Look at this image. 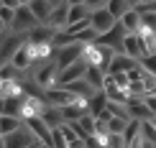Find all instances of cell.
<instances>
[{
	"instance_id": "obj_27",
	"label": "cell",
	"mask_w": 156,
	"mask_h": 148,
	"mask_svg": "<svg viewBox=\"0 0 156 148\" xmlns=\"http://www.w3.org/2000/svg\"><path fill=\"white\" fill-rule=\"evenodd\" d=\"M105 148H126L123 133H108L105 136Z\"/></svg>"
},
{
	"instance_id": "obj_42",
	"label": "cell",
	"mask_w": 156,
	"mask_h": 148,
	"mask_svg": "<svg viewBox=\"0 0 156 148\" xmlns=\"http://www.w3.org/2000/svg\"><path fill=\"white\" fill-rule=\"evenodd\" d=\"M0 5H3V0H0Z\"/></svg>"
},
{
	"instance_id": "obj_24",
	"label": "cell",
	"mask_w": 156,
	"mask_h": 148,
	"mask_svg": "<svg viewBox=\"0 0 156 148\" xmlns=\"http://www.w3.org/2000/svg\"><path fill=\"white\" fill-rule=\"evenodd\" d=\"M84 18H90L87 5H69V13H67V26H69V23H77V21H84Z\"/></svg>"
},
{
	"instance_id": "obj_18",
	"label": "cell",
	"mask_w": 156,
	"mask_h": 148,
	"mask_svg": "<svg viewBox=\"0 0 156 148\" xmlns=\"http://www.w3.org/2000/svg\"><path fill=\"white\" fill-rule=\"evenodd\" d=\"M38 118H41V120H44V123H46L49 128H59V125L64 123V115H62V110H59L56 105H49V102H46V107H44V112L38 115Z\"/></svg>"
},
{
	"instance_id": "obj_20",
	"label": "cell",
	"mask_w": 156,
	"mask_h": 148,
	"mask_svg": "<svg viewBox=\"0 0 156 148\" xmlns=\"http://www.w3.org/2000/svg\"><path fill=\"white\" fill-rule=\"evenodd\" d=\"M118 23L126 28V33H136L138 26H141V13L136 10V8H131L128 13H123V18H118Z\"/></svg>"
},
{
	"instance_id": "obj_36",
	"label": "cell",
	"mask_w": 156,
	"mask_h": 148,
	"mask_svg": "<svg viewBox=\"0 0 156 148\" xmlns=\"http://www.w3.org/2000/svg\"><path fill=\"white\" fill-rule=\"evenodd\" d=\"M69 5H84V0H67Z\"/></svg>"
},
{
	"instance_id": "obj_39",
	"label": "cell",
	"mask_w": 156,
	"mask_h": 148,
	"mask_svg": "<svg viewBox=\"0 0 156 148\" xmlns=\"http://www.w3.org/2000/svg\"><path fill=\"white\" fill-rule=\"evenodd\" d=\"M0 148H5V136L0 133Z\"/></svg>"
},
{
	"instance_id": "obj_15",
	"label": "cell",
	"mask_w": 156,
	"mask_h": 148,
	"mask_svg": "<svg viewBox=\"0 0 156 148\" xmlns=\"http://www.w3.org/2000/svg\"><path fill=\"white\" fill-rule=\"evenodd\" d=\"M136 59H131V56H126V54H113V59H110L108 64V72L105 74H118V72H128V69H133L136 67Z\"/></svg>"
},
{
	"instance_id": "obj_19",
	"label": "cell",
	"mask_w": 156,
	"mask_h": 148,
	"mask_svg": "<svg viewBox=\"0 0 156 148\" xmlns=\"http://www.w3.org/2000/svg\"><path fill=\"white\" fill-rule=\"evenodd\" d=\"M28 10L36 15L38 23H44V21L49 18V13L54 10V5H51L49 0H31V3H28Z\"/></svg>"
},
{
	"instance_id": "obj_32",
	"label": "cell",
	"mask_w": 156,
	"mask_h": 148,
	"mask_svg": "<svg viewBox=\"0 0 156 148\" xmlns=\"http://www.w3.org/2000/svg\"><path fill=\"white\" fill-rule=\"evenodd\" d=\"M84 5H87V10H97V8H105L108 0H84Z\"/></svg>"
},
{
	"instance_id": "obj_23",
	"label": "cell",
	"mask_w": 156,
	"mask_h": 148,
	"mask_svg": "<svg viewBox=\"0 0 156 148\" xmlns=\"http://www.w3.org/2000/svg\"><path fill=\"white\" fill-rule=\"evenodd\" d=\"M21 125H23V120L16 118V115H0V133H3V136H8V133L18 130Z\"/></svg>"
},
{
	"instance_id": "obj_16",
	"label": "cell",
	"mask_w": 156,
	"mask_h": 148,
	"mask_svg": "<svg viewBox=\"0 0 156 148\" xmlns=\"http://www.w3.org/2000/svg\"><path fill=\"white\" fill-rule=\"evenodd\" d=\"M82 79L87 82L95 92H100V89L105 87V72H102L100 67H92V64H87V69H84V77H82Z\"/></svg>"
},
{
	"instance_id": "obj_41",
	"label": "cell",
	"mask_w": 156,
	"mask_h": 148,
	"mask_svg": "<svg viewBox=\"0 0 156 148\" xmlns=\"http://www.w3.org/2000/svg\"><path fill=\"white\" fill-rule=\"evenodd\" d=\"M151 125H154V128H156V115H154V118H151Z\"/></svg>"
},
{
	"instance_id": "obj_1",
	"label": "cell",
	"mask_w": 156,
	"mask_h": 148,
	"mask_svg": "<svg viewBox=\"0 0 156 148\" xmlns=\"http://www.w3.org/2000/svg\"><path fill=\"white\" fill-rule=\"evenodd\" d=\"M56 74H59V67H56L54 59L41 61V64H38V69H34V82L46 92V89H51V87L56 84Z\"/></svg>"
},
{
	"instance_id": "obj_28",
	"label": "cell",
	"mask_w": 156,
	"mask_h": 148,
	"mask_svg": "<svg viewBox=\"0 0 156 148\" xmlns=\"http://www.w3.org/2000/svg\"><path fill=\"white\" fill-rule=\"evenodd\" d=\"M138 64L144 67V72H148V74H154V77H156V51H154V54H146Z\"/></svg>"
},
{
	"instance_id": "obj_2",
	"label": "cell",
	"mask_w": 156,
	"mask_h": 148,
	"mask_svg": "<svg viewBox=\"0 0 156 148\" xmlns=\"http://www.w3.org/2000/svg\"><path fill=\"white\" fill-rule=\"evenodd\" d=\"M38 21H36V15L28 10V5H21V8L16 10V15H13V23H10V28L13 33H28L31 28H36Z\"/></svg>"
},
{
	"instance_id": "obj_8",
	"label": "cell",
	"mask_w": 156,
	"mask_h": 148,
	"mask_svg": "<svg viewBox=\"0 0 156 148\" xmlns=\"http://www.w3.org/2000/svg\"><path fill=\"white\" fill-rule=\"evenodd\" d=\"M10 64L18 69V72H26V69H34V56H31V49H28V41L21 43L16 51H13V56H10Z\"/></svg>"
},
{
	"instance_id": "obj_29",
	"label": "cell",
	"mask_w": 156,
	"mask_h": 148,
	"mask_svg": "<svg viewBox=\"0 0 156 148\" xmlns=\"http://www.w3.org/2000/svg\"><path fill=\"white\" fill-rule=\"evenodd\" d=\"M126 123H128V120L113 118V115H110V120H108V133H123V130H126Z\"/></svg>"
},
{
	"instance_id": "obj_37",
	"label": "cell",
	"mask_w": 156,
	"mask_h": 148,
	"mask_svg": "<svg viewBox=\"0 0 156 148\" xmlns=\"http://www.w3.org/2000/svg\"><path fill=\"white\" fill-rule=\"evenodd\" d=\"M138 148H154V143H146V140H144V143H141Z\"/></svg>"
},
{
	"instance_id": "obj_11",
	"label": "cell",
	"mask_w": 156,
	"mask_h": 148,
	"mask_svg": "<svg viewBox=\"0 0 156 148\" xmlns=\"http://www.w3.org/2000/svg\"><path fill=\"white\" fill-rule=\"evenodd\" d=\"M123 140H126V148H138L144 143L141 138V120H128L126 123V130H123Z\"/></svg>"
},
{
	"instance_id": "obj_35",
	"label": "cell",
	"mask_w": 156,
	"mask_h": 148,
	"mask_svg": "<svg viewBox=\"0 0 156 148\" xmlns=\"http://www.w3.org/2000/svg\"><path fill=\"white\" fill-rule=\"evenodd\" d=\"M3 110H5V97L0 95V115H3Z\"/></svg>"
},
{
	"instance_id": "obj_40",
	"label": "cell",
	"mask_w": 156,
	"mask_h": 148,
	"mask_svg": "<svg viewBox=\"0 0 156 148\" xmlns=\"http://www.w3.org/2000/svg\"><path fill=\"white\" fill-rule=\"evenodd\" d=\"M128 3H131V5H133V8H136V5H138V3H141V0H128Z\"/></svg>"
},
{
	"instance_id": "obj_9",
	"label": "cell",
	"mask_w": 156,
	"mask_h": 148,
	"mask_svg": "<svg viewBox=\"0 0 156 148\" xmlns=\"http://www.w3.org/2000/svg\"><path fill=\"white\" fill-rule=\"evenodd\" d=\"M126 110H128V118H133V120H151L154 118L151 110L146 107L144 97H128L126 100Z\"/></svg>"
},
{
	"instance_id": "obj_4",
	"label": "cell",
	"mask_w": 156,
	"mask_h": 148,
	"mask_svg": "<svg viewBox=\"0 0 156 148\" xmlns=\"http://www.w3.org/2000/svg\"><path fill=\"white\" fill-rule=\"evenodd\" d=\"M123 38H126V28H123L120 23H115L110 31L100 33L95 41H97V43H105V46H108V49H113L115 54H123Z\"/></svg>"
},
{
	"instance_id": "obj_6",
	"label": "cell",
	"mask_w": 156,
	"mask_h": 148,
	"mask_svg": "<svg viewBox=\"0 0 156 148\" xmlns=\"http://www.w3.org/2000/svg\"><path fill=\"white\" fill-rule=\"evenodd\" d=\"M23 123H26V128H28V130L36 136V140H38V143H44L46 148H51V128L44 123V120L38 118V115H36V118H26Z\"/></svg>"
},
{
	"instance_id": "obj_34",
	"label": "cell",
	"mask_w": 156,
	"mask_h": 148,
	"mask_svg": "<svg viewBox=\"0 0 156 148\" xmlns=\"http://www.w3.org/2000/svg\"><path fill=\"white\" fill-rule=\"evenodd\" d=\"M5 31H8V26H5V23H3V18H0V36H3Z\"/></svg>"
},
{
	"instance_id": "obj_12",
	"label": "cell",
	"mask_w": 156,
	"mask_h": 148,
	"mask_svg": "<svg viewBox=\"0 0 156 148\" xmlns=\"http://www.w3.org/2000/svg\"><path fill=\"white\" fill-rule=\"evenodd\" d=\"M54 33H56V28H51L46 23H38L36 28H31L28 33H26V41H31V43H51Z\"/></svg>"
},
{
	"instance_id": "obj_3",
	"label": "cell",
	"mask_w": 156,
	"mask_h": 148,
	"mask_svg": "<svg viewBox=\"0 0 156 148\" xmlns=\"http://www.w3.org/2000/svg\"><path fill=\"white\" fill-rule=\"evenodd\" d=\"M82 51H84V43H77V41L67 43V46H62V49H56V54H54L56 67L64 69V67H69V64H74L82 56Z\"/></svg>"
},
{
	"instance_id": "obj_25",
	"label": "cell",
	"mask_w": 156,
	"mask_h": 148,
	"mask_svg": "<svg viewBox=\"0 0 156 148\" xmlns=\"http://www.w3.org/2000/svg\"><path fill=\"white\" fill-rule=\"evenodd\" d=\"M105 110L113 115V118L131 120V118H128V110H126V102H113V100H108V102H105Z\"/></svg>"
},
{
	"instance_id": "obj_7",
	"label": "cell",
	"mask_w": 156,
	"mask_h": 148,
	"mask_svg": "<svg viewBox=\"0 0 156 148\" xmlns=\"http://www.w3.org/2000/svg\"><path fill=\"white\" fill-rule=\"evenodd\" d=\"M118 23L113 15L108 13V8H97V10H90V26L97 31V36L100 33H105V31H110L113 26Z\"/></svg>"
},
{
	"instance_id": "obj_38",
	"label": "cell",
	"mask_w": 156,
	"mask_h": 148,
	"mask_svg": "<svg viewBox=\"0 0 156 148\" xmlns=\"http://www.w3.org/2000/svg\"><path fill=\"white\" fill-rule=\"evenodd\" d=\"M51 5H62V3H67V0H49Z\"/></svg>"
},
{
	"instance_id": "obj_13",
	"label": "cell",
	"mask_w": 156,
	"mask_h": 148,
	"mask_svg": "<svg viewBox=\"0 0 156 148\" xmlns=\"http://www.w3.org/2000/svg\"><path fill=\"white\" fill-rule=\"evenodd\" d=\"M123 54L136 59V61L144 59V46H141L138 33H126V38H123Z\"/></svg>"
},
{
	"instance_id": "obj_26",
	"label": "cell",
	"mask_w": 156,
	"mask_h": 148,
	"mask_svg": "<svg viewBox=\"0 0 156 148\" xmlns=\"http://www.w3.org/2000/svg\"><path fill=\"white\" fill-rule=\"evenodd\" d=\"M141 138L146 143H156V128L151 125V120H141Z\"/></svg>"
},
{
	"instance_id": "obj_31",
	"label": "cell",
	"mask_w": 156,
	"mask_h": 148,
	"mask_svg": "<svg viewBox=\"0 0 156 148\" xmlns=\"http://www.w3.org/2000/svg\"><path fill=\"white\" fill-rule=\"evenodd\" d=\"M144 102H146V107H148V110H151V115H156V92L144 95Z\"/></svg>"
},
{
	"instance_id": "obj_10",
	"label": "cell",
	"mask_w": 156,
	"mask_h": 148,
	"mask_svg": "<svg viewBox=\"0 0 156 148\" xmlns=\"http://www.w3.org/2000/svg\"><path fill=\"white\" fill-rule=\"evenodd\" d=\"M44 100L49 102V105H56V107H62V105H69V102H74L77 100V95H72L69 89H62V87H51L44 92Z\"/></svg>"
},
{
	"instance_id": "obj_33",
	"label": "cell",
	"mask_w": 156,
	"mask_h": 148,
	"mask_svg": "<svg viewBox=\"0 0 156 148\" xmlns=\"http://www.w3.org/2000/svg\"><path fill=\"white\" fill-rule=\"evenodd\" d=\"M3 8H10V10H18V8H21V0H3Z\"/></svg>"
},
{
	"instance_id": "obj_43",
	"label": "cell",
	"mask_w": 156,
	"mask_h": 148,
	"mask_svg": "<svg viewBox=\"0 0 156 148\" xmlns=\"http://www.w3.org/2000/svg\"><path fill=\"white\" fill-rule=\"evenodd\" d=\"M154 148H156V143H154Z\"/></svg>"
},
{
	"instance_id": "obj_30",
	"label": "cell",
	"mask_w": 156,
	"mask_h": 148,
	"mask_svg": "<svg viewBox=\"0 0 156 148\" xmlns=\"http://www.w3.org/2000/svg\"><path fill=\"white\" fill-rule=\"evenodd\" d=\"M13 15H16V10H10V8H3L0 5V18H3V23L10 28V23H13Z\"/></svg>"
},
{
	"instance_id": "obj_22",
	"label": "cell",
	"mask_w": 156,
	"mask_h": 148,
	"mask_svg": "<svg viewBox=\"0 0 156 148\" xmlns=\"http://www.w3.org/2000/svg\"><path fill=\"white\" fill-rule=\"evenodd\" d=\"M105 8H108V13H110V15H113L115 21H118V18H123V13H128V10L133 8V5L128 3V0H108V5H105Z\"/></svg>"
},
{
	"instance_id": "obj_14",
	"label": "cell",
	"mask_w": 156,
	"mask_h": 148,
	"mask_svg": "<svg viewBox=\"0 0 156 148\" xmlns=\"http://www.w3.org/2000/svg\"><path fill=\"white\" fill-rule=\"evenodd\" d=\"M67 13H69V3H62V5H54V10L49 13V18L44 23L51 26V28H56V31H62L64 26H67Z\"/></svg>"
},
{
	"instance_id": "obj_5",
	"label": "cell",
	"mask_w": 156,
	"mask_h": 148,
	"mask_svg": "<svg viewBox=\"0 0 156 148\" xmlns=\"http://www.w3.org/2000/svg\"><path fill=\"white\" fill-rule=\"evenodd\" d=\"M34 143H38V140H36L34 133L26 128V123L18 128V130H13V133L5 136V148H31Z\"/></svg>"
},
{
	"instance_id": "obj_17",
	"label": "cell",
	"mask_w": 156,
	"mask_h": 148,
	"mask_svg": "<svg viewBox=\"0 0 156 148\" xmlns=\"http://www.w3.org/2000/svg\"><path fill=\"white\" fill-rule=\"evenodd\" d=\"M69 125H72V130H74V133H77V136H80V138H87L90 133H95V118H92V115H90V112H84L82 118L72 120V123H69Z\"/></svg>"
},
{
	"instance_id": "obj_21",
	"label": "cell",
	"mask_w": 156,
	"mask_h": 148,
	"mask_svg": "<svg viewBox=\"0 0 156 148\" xmlns=\"http://www.w3.org/2000/svg\"><path fill=\"white\" fill-rule=\"evenodd\" d=\"M62 89H69L72 95H77V97H84V100H90V97L95 95V89L90 87L84 79H74V82H67V84H64Z\"/></svg>"
}]
</instances>
